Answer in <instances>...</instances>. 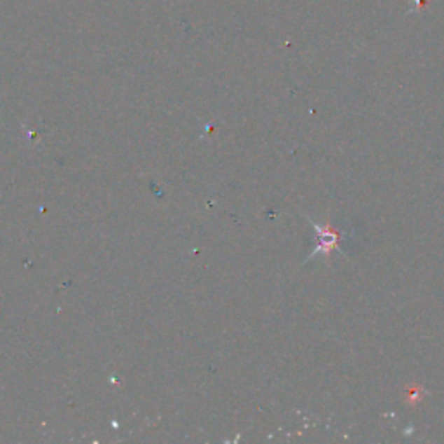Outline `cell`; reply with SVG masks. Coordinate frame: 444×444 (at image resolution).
I'll return each mask as SVG.
<instances>
[{
  "instance_id": "cell-1",
  "label": "cell",
  "mask_w": 444,
  "mask_h": 444,
  "mask_svg": "<svg viewBox=\"0 0 444 444\" xmlns=\"http://www.w3.org/2000/svg\"><path fill=\"white\" fill-rule=\"evenodd\" d=\"M312 226H314L316 233H318V247H316L312 256H316V254H332L333 249L338 247V240H340L338 233L333 231L330 226L323 228V226L316 224V222H312Z\"/></svg>"
}]
</instances>
